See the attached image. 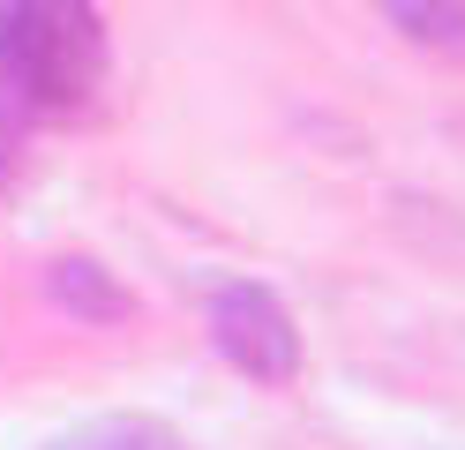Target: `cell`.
Wrapping results in <instances>:
<instances>
[{"label":"cell","instance_id":"5b68a950","mask_svg":"<svg viewBox=\"0 0 465 450\" xmlns=\"http://www.w3.org/2000/svg\"><path fill=\"white\" fill-rule=\"evenodd\" d=\"M383 15H391V30H405L413 45L465 60V0H383Z\"/></svg>","mask_w":465,"mask_h":450},{"label":"cell","instance_id":"6da1fadb","mask_svg":"<svg viewBox=\"0 0 465 450\" xmlns=\"http://www.w3.org/2000/svg\"><path fill=\"white\" fill-rule=\"evenodd\" d=\"M105 83V23L91 0H8L0 8V98L23 113H75Z\"/></svg>","mask_w":465,"mask_h":450},{"label":"cell","instance_id":"3957f363","mask_svg":"<svg viewBox=\"0 0 465 450\" xmlns=\"http://www.w3.org/2000/svg\"><path fill=\"white\" fill-rule=\"evenodd\" d=\"M45 293L61 300L68 315H83V323H128V315H135V300L113 285L91 255H61V263H45Z\"/></svg>","mask_w":465,"mask_h":450},{"label":"cell","instance_id":"277c9868","mask_svg":"<svg viewBox=\"0 0 465 450\" xmlns=\"http://www.w3.org/2000/svg\"><path fill=\"white\" fill-rule=\"evenodd\" d=\"M45 450H188V443L151 413H105V420H83V428L53 435Z\"/></svg>","mask_w":465,"mask_h":450},{"label":"cell","instance_id":"7a4b0ae2","mask_svg":"<svg viewBox=\"0 0 465 450\" xmlns=\"http://www.w3.org/2000/svg\"><path fill=\"white\" fill-rule=\"evenodd\" d=\"M211 345L225 368H241L248 383L285 390L301 383V323L271 285H218L211 293Z\"/></svg>","mask_w":465,"mask_h":450}]
</instances>
